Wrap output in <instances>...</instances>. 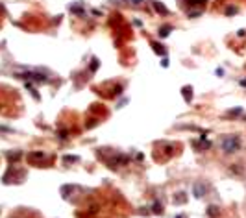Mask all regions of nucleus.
<instances>
[{
	"instance_id": "obj_1",
	"label": "nucleus",
	"mask_w": 246,
	"mask_h": 218,
	"mask_svg": "<svg viewBox=\"0 0 246 218\" xmlns=\"http://www.w3.org/2000/svg\"><path fill=\"white\" fill-rule=\"evenodd\" d=\"M222 148H224V152H228V154H231V152H235L239 148V140L235 137H231V139H226L224 143H222Z\"/></svg>"
},
{
	"instance_id": "obj_2",
	"label": "nucleus",
	"mask_w": 246,
	"mask_h": 218,
	"mask_svg": "<svg viewBox=\"0 0 246 218\" xmlns=\"http://www.w3.org/2000/svg\"><path fill=\"white\" fill-rule=\"evenodd\" d=\"M19 76H20V78H24V80H35V81H45L46 80V76L45 74H39V72H20Z\"/></svg>"
},
{
	"instance_id": "obj_3",
	"label": "nucleus",
	"mask_w": 246,
	"mask_h": 218,
	"mask_svg": "<svg viewBox=\"0 0 246 218\" xmlns=\"http://www.w3.org/2000/svg\"><path fill=\"white\" fill-rule=\"evenodd\" d=\"M46 154L45 152H32L30 154V161H41V159H45Z\"/></svg>"
},
{
	"instance_id": "obj_4",
	"label": "nucleus",
	"mask_w": 246,
	"mask_h": 218,
	"mask_svg": "<svg viewBox=\"0 0 246 218\" xmlns=\"http://www.w3.org/2000/svg\"><path fill=\"white\" fill-rule=\"evenodd\" d=\"M204 192H206V187H202V185H196V187H194V194H196L198 198H200Z\"/></svg>"
},
{
	"instance_id": "obj_5",
	"label": "nucleus",
	"mask_w": 246,
	"mask_h": 218,
	"mask_svg": "<svg viewBox=\"0 0 246 218\" xmlns=\"http://www.w3.org/2000/svg\"><path fill=\"white\" fill-rule=\"evenodd\" d=\"M152 209H154V213H157V214H159V213H163V211H161V203H159V202H157V203H154V207H152Z\"/></svg>"
}]
</instances>
